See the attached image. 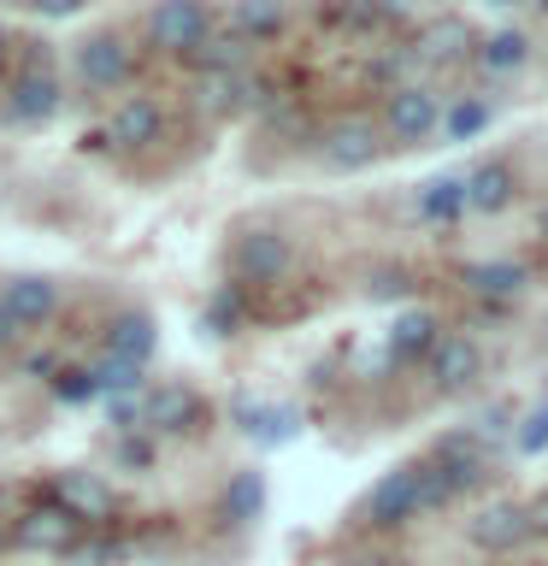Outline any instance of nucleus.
Here are the masks:
<instances>
[{"instance_id":"1","label":"nucleus","mask_w":548,"mask_h":566,"mask_svg":"<svg viewBox=\"0 0 548 566\" xmlns=\"http://www.w3.org/2000/svg\"><path fill=\"white\" fill-rule=\"evenodd\" d=\"M289 260H295V248L283 230H242L236 248H230V272H236V283L247 290H265V283H277L283 272H289Z\"/></svg>"},{"instance_id":"2","label":"nucleus","mask_w":548,"mask_h":566,"mask_svg":"<svg viewBox=\"0 0 548 566\" xmlns=\"http://www.w3.org/2000/svg\"><path fill=\"white\" fill-rule=\"evenodd\" d=\"M207 419V401L189 384H148L141 389V424L154 437H194Z\"/></svg>"},{"instance_id":"3","label":"nucleus","mask_w":548,"mask_h":566,"mask_svg":"<svg viewBox=\"0 0 548 566\" xmlns=\"http://www.w3.org/2000/svg\"><path fill=\"white\" fill-rule=\"evenodd\" d=\"M65 106V83L53 77V65H24L12 77V88H7V118L12 124H24V130H35V124H48L53 113Z\"/></svg>"},{"instance_id":"4","label":"nucleus","mask_w":548,"mask_h":566,"mask_svg":"<svg viewBox=\"0 0 548 566\" xmlns=\"http://www.w3.org/2000/svg\"><path fill=\"white\" fill-rule=\"evenodd\" d=\"M442 124V95L436 88H424V83H401V88H389V101H383V130L396 136V142H424Z\"/></svg>"},{"instance_id":"5","label":"nucleus","mask_w":548,"mask_h":566,"mask_svg":"<svg viewBox=\"0 0 548 566\" xmlns=\"http://www.w3.org/2000/svg\"><path fill=\"white\" fill-rule=\"evenodd\" d=\"M148 35H154V48H166V53H189L212 35V7L207 0H159L154 18H148Z\"/></svg>"},{"instance_id":"6","label":"nucleus","mask_w":548,"mask_h":566,"mask_svg":"<svg viewBox=\"0 0 548 566\" xmlns=\"http://www.w3.org/2000/svg\"><path fill=\"white\" fill-rule=\"evenodd\" d=\"M407 520H419V467H396L383 472L366 495V525L378 531H401Z\"/></svg>"},{"instance_id":"7","label":"nucleus","mask_w":548,"mask_h":566,"mask_svg":"<svg viewBox=\"0 0 548 566\" xmlns=\"http://www.w3.org/2000/svg\"><path fill=\"white\" fill-rule=\"evenodd\" d=\"M77 77L88 88H101V95H113V88H124L136 77V53L124 35H88V42L77 48Z\"/></svg>"},{"instance_id":"8","label":"nucleus","mask_w":548,"mask_h":566,"mask_svg":"<svg viewBox=\"0 0 548 566\" xmlns=\"http://www.w3.org/2000/svg\"><path fill=\"white\" fill-rule=\"evenodd\" d=\"M166 136V106L154 95H130L113 106V118H106V142H113L118 154H141L154 148V142Z\"/></svg>"},{"instance_id":"9","label":"nucleus","mask_w":548,"mask_h":566,"mask_svg":"<svg viewBox=\"0 0 548 566\" xmlns=\"http://www.w3.org/2000/svg\"><path fill=\"white\" fill-rule=\"evenodd\" d=\"M12 537H18V548H35V555H65V548L83 537V520L65 513L60 502H42V507L18 513Z\"/></svg>"},{"instance_id":"10","label":"nucleus","mask_w":548,"mask_h":566,"mask_svg":"<svg viewBox=\"0 0 548 566\" xmlns=\"http://www.w3.org/2000/svg\"><path fill=\"white\" fill-rule=\"evenodd\" d=\"M466 537H472V548H484V555H513V548L530 537V513H525V502H489L466 520Z\"/></svg>"},{"instance_id":"11","label":"nucleus","mask_w":548,"mask_h":566,"mask_svg":"<svg viewBox=\"0 0 548 566\" xmlns=\"http://www.w3.org/2000/svg\"><path fill=\"white\" fill-rule=\"evenodd\" d=\"M0 307L18 318V331H35L60 313V283L42 277V272H24V277H7L0 283Z\"/></svg>"},{"instance_id":"12","label":"nucleus","mask_w":548,"mask_h":566,"mask_svg":"<svg viewBox=\"0 0 548 566\" xmlns=\"http://www.w3.org/2000/svg\"><path fill=\"white\" fill-rule=\"evenodd\" d=\"M53 502H60L65 513H77L83 525H101V520H113V484H106L101 472H60L53 478Z\"/></svg>"},{"instance_id":"13","label":"nucleus","mask_w":548,"mask_h":566,"mask_svg":"<svg viewBox=\"0 0 548 566\" xmlns=\"http://www.w3.org/2000/svg\"><path fill=\"white\" fill-rule=\"evenodd\" d=\"M431 360V384L442 396H460V389L477 384V371H484V354H477L472 336H436V348L424 354Z\"/></svg>"},{"instance_id":"14","label":"nucleus","mask_w":548,"mask_h":566,"mask_svg":"<svg viewBox=\"0 0 548 566\" xmlns=\"http://www.w3.org/2000/svg\"><path fill=\"white\" fill-rule=\"evenodd\" d=\"M318 154H325L330 171H366L371 159L383 154V142H378V130H371L366 118H342V124H330V130H325Z\"/></svg>"},{"instance_id":"15","label":"nucleus","mask_w":548,"mask_h":566,"mask_svg":"<svg viewBox=\"0 0 548 566\" xmlns=\"http://www.w3.org/2000/svg\"><path fill=\"white\" fill-rule=\"evenodd\" d=\"M154 348H159V325H154V313H141V307L113 313V325H106V354L148 366V360H154Z\"/></svg>"},{"instance_id":"16","label":"nucleus","mask_w":548,"mask_h":566,"mask_svg":"<svg viewBox=\"0 0 548 566\" xmlns=\"http://www.w3.org/2000/svg\"><path fill=\"white\" fill-rule=\"evenodd\" d=\"M436 336H442V325H436V313H424V307H407L396 325H389V360H424V354L436 348Z\"/></svg>"},{"instance_id":"17","label":"nucleus","mask_w":548,"mask_h":566,"mask_svg":"<svg viewBox=\"0 0 548 566\" xmlns=\"http://www.w3.org/2000/svg\"><path fill=\"white\" fill-rule=\"evenodd\" d=\"M460 184H466V212H502V207L513 201V171L502 166V159L472 166Z\"/></svg>"},{"instance_id":"18","label":"nucleus","mask_w":548,"mask_h":566,"mask_svg":"<svg viewBox=\"0 0 548 566\" xmlns=\"http://www.w3.org/2000/svg\"><path fill=\"white\" fill-rule=\"evenodd\" d=\"M466 48H472V30L460 24V18H436V24L413 42V60H424V65H454Z\"/></svg>"},{"instance_id":"19","label":"nucleus","mask_w":548,"mask_h":566,"mask_svg":"<svg viewBox=\"0 0 548 566\" xmlns=\"http://www.w3.org/2000/svg\"><path fill=\"white\" fill-rule=\"evenodd\" d=\"M466 290L484 295V301H513V295L525 290V265H513V260H477V265H466Z\"/></svg>"},{"instance_id":"20","label":"nucleus","mask_w":548,"mask_h":566,"mask_svg":"<svg viewBox=\"0 0 548 566\" xmlns=\"http://www.w3.org/2000/svg\"><path fill=\"white\" fill-rule=\"evenodd\" d=\"M277 30H283V0H236L230 7V35H242L247 48L272 42Z\"/></svg>"},{"instance_id":"21","label":"nucleus","mask_w":548,"mask_h":566,"mask_svg":"<svg viewBox=\"0 0 548 566\" xmlns=\"http://www.w3.org/2000/svg\"><path fill=\"white\" fill-rule=\"evenodd\" d=\"M88 384H95V396H141V389H148V366L101 354V360L88 366Z\"/></svg>"},{"instance_id":"22","label":"nucleus","mask_w":548,"mask_h":566,"mask_svg":"<svg viewBox=\"0 0 548 566\" xmlns=\"http://www.w3.org/2000/svg\"><path fill=\"white\" fill-rule=\"evenodd\" d=\"M413 207H419L424 224H454L460 212H466V184H460V177H431Z\"/></svg>"},{"instance_id":"23","label":"nucleus","mask_w":548,"mask_h":566,"mask_svg":"<svg viewBox=\"0 0 548 566\" xmlns=\"http://www.w3.org/2000/svg\"><path fill=\"white\" fill-rule=\"evenodd\" d=\"M236 424L260 442H289L295 437V407H265V401H236Z\"/></svg>"},{"instance_id":"24","label":"nucleus","mask_w":548,"mask_h":566,"mask_svg":"<svg viewBox=\"0 0 548 566\" xmlns=\"http://www.w3.org/2000/svg\"><path fill=\"white\" fill-rule=\"evenodd\" d=\"M183 60H189L194 71H207V77H212V71H247V42L224 30V35H207L201 48H189Z\"/></svg>"},{"instance_id":"25","label":"nucleus","mask_w":548,"mask_h":566,"mask_svg":"<svg viewBox=\"0 0 548 566\" xmlns=\"http://www.w3.org/2000/svg\"><path fill=\"white\" fill-rule=\"evenodd\" d=\"M260 507H265V478L260 472H236L230 490H224V520L247 525V520H260Z\"/></svg>"},{"instance_id":"26","label":"nucleus","mask_w":548,"mask_h":566,"mask_svg":"<svg viewBox=\"0 0 548 566\" xmlns=\"http://www.w3.org/2000/svg\"><path fill=\"white\" fill-rule=\"evenodd\" d=\"M201 325H207L212 336H236V331H242V283H224V290L207 301Z\"/></svg>"},{"instance_id":"27","label":"nucleus","mask_w":548,"mask_h":566,"mask_svg":"<svg viewBox=\"0 0 548 566\" xmlns=\"http://www.w3.org/2000/svg\"><path fill=\"white\" fill-rule=\"evenodd\" d=\"M477 60H484V71H519L530 60V42H525L519 30H502V35H489V42H484Z\"/></svg>"},{"instance_id":"28","label":"nucleus","mask_w":548,"mask_h":566,"mask_svg":"<svg viewBox=\"0 0 548 566\" xmlns=\"http://www.w3.org/2000/svg\"><path fill=\"white\" fill-rule=\"evenodd\" d=\"M489 124V101H454L449 113H442V130H449V142H472L477 130H484Z\"/></svg>"},{"instance_id":"29","label":"nucleus","mask_w":548,"mask_h":566,"mask_svg":"<svg viewBox=\"0 0 548 566\" xmlns=\"http://www.w3.org/2000/svg\"><path fill=\"white\" fill-rule=\"evenodd\" d=\"M48 389H53V401H65V407H83L88 396H95V384H88V366H65V371H53Z\"/></svg>"},{"instance_id":"30","label":"nucleus","mask_w":548,"mask_h":566,"mask_svg":"<svg viewBox=\"0 0 548 566\" xmlns=\"http://www.w3.org/2000/svg\"><path fill=\"white\" fill-rule=\"evenodd\" d=\"M449 502H454V490H449V478L436 472V460H419V513H436Z\"/></svg>"},{"instance_id":"31","label":"nucleus","mask_w":548,"mask_h":566,"mask_svg":"<svg viewBox=\"0 0 548 566\" xmlns=\"http://www.w3.org/2000/svg\"><path fill=\"white\" fill-rule=\"evenodd\" d=\"M513 449H519V454H542V449H548V401H537V407L525 413L519 437H513Z\"/></svg>"},{"instance_id":"32","label":"nucleus","mask_w":548,"mask_h":566,"mask_svg":"<svg viewBox=\"0 0 548 566\" xmlns=\"http://www.w3.org/2000/svg\"><path fill=\"white\" fill-rule=\"evenodd\" d=\"M113 460H118V467H130V472H148V467H154V442L130 431V437L113 442Z\"/></svg>"},{"instance_id":"33","label":"nucleus","mask_w":548,"mask_h":566,"mask_svg":"<svg viewBox=\"0 0 548 566\" xmlns=\"http://www.w3.org/2000/svg\"><path fill=\"white\" fill-rule=\"evenodd\" d=\"M106 419H113L118 437L141 431V396H106Z\"/></svg>"},{"instance_id":"34","label":"nucleus","mask_w":548,"mask_h":566,"mask_svg":"<svg viewBox=\"0 0 548 566\" xmlns=\"http://www.w3.org/2000/svg\"><path fill=\"white\" fill-rule=\"evenodd\" d=\"M65 560H71V566H113L118 548H113V543H83V537H77V543L65 548Z\"/></svg>"},{"instance_id":"35","label":"nucleus","mask_w":548,"mask_h":566,"mask_svg":"<svg viewBox=\"0 0 548 566\" xmlns=\"http://www.w3.org/2000/svg\"><path fill=\"white\" fill-rule=\"evenodd\" d=\"M407 65H413V48H396V53H383V60L378 65H371V77H378V83H389V88H396V77H401V71Z\"/></svg>"},{"instance_id":"36","label":"nucleus","mask_w":548,"mask_h":566,"mask_svg":"<svg viewBox=\"0 0 548 566\" xmlns=\"http://www.w3.org/2000/svg\"><path fill=\"white\" fill-rule=\"evenodd\" d=\"M407 290H413V283H407V272H378V277H371V295H378V301L407 295Z\"/></svg>"},{"instance_id":"37","label":"nucleus","mask_w":548,"mask_h":566,"mask_svg":"<svg viewBox=\"0 0 548 566\" xmlns=\"http://www.w3.org/2000/svg\"><path fill=\"white\" fill-rule=\"evenodd\" d=\"M30 7L42 12V18H71V12L83 7V0H30Z\"/></svg>"},{"instance_id":"38","label":"nucleus","mask_w":548,"mask_h":566,"mask_svg":"<svg viewBox=\"0 0 548 566\" xmlns=\"http://www.w3.org/2000/svg\"><path fill=\"white\" fill-rule=\"evenodd\" d=\"M525 513H530V537H548V495H537Z\"/></svg>"},{"instance_id":"39","label":"nucleus","mask_w":548,"mask_h":566,"mask_svg":"<svg viewBox=\"0 0 548 566\" xmlns=\"http://www.w3.org/2000/svg\"><path fill=\"white\" fill-rule=\"evenodd\" d=\"M18 336H24V331H18V318H12L7 307H0V354H7V348H18Z\"/></svg>"},{"instance_id":"40","label":"nucleus","mask_w":548,"mask_h":566,"mask_svg":"<svg viewBox=\"0 0 548 566\" xmlns=\"http://www.w3.org/2000/svg\"><path fill=\"white\" fill-rule=\"evenodd\" d=\"M354 566H401V560H378V555H371V560H354Z\"/></svg>"},{"instance_id":"41","label":"nucleus","mask_w":548,"mask_h":566,"mask_svg":"<svg viewBox=\"0 0 548 566\" xmlns=\"http://www.w3.org/2000/svg\"><path fill=\"white\" fill-rule=\"evenodd\" d=\"M489 7H513V0H489Z\"/></svg>"},{"instance_id":"42","label":"nucleus","mask_w":548,"mask_h":566,"mask_svg":"<svg viewBox=\"0 0 548 566\" xmlns=\"http://www.w3.org/2000/svg\"><path fill=\"white\" fill-rule=\"evenodd\" d=\"M0 53H7V30H0Z\"/></svg>"},{"instance_id":"43","label":"nucleus","mask_w":548,"mask_h":566,"mask_svg":"<svg viewBox=\"0 0 548 566\" xmlns=\"http://www.w3.org/2000/svg\"><path fill=\"white\" fill-rule=\"evenodd\" d=\"M513 566H537V560H513Z\"/></svg>"},{"instance_id":"44","label":"nucleus","mask_w":548,"mask_h":566,"mask_svg":"<svg viewBox=\"0 0 548 566\" xmlns=\"http://www.w3.org/2000/svg\"><path fill=\"white\" fill-rule=\"evenodd\" d=\"M537 7H548V0H537Z\"/></svg>"}]
</instances>
